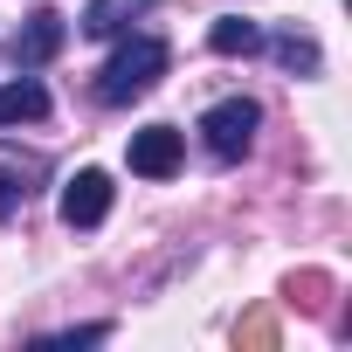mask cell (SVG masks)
<instances>
[{"label": "cell", "instance_id": "7c38bea8", "mask_svg": "<svg viewBox=\"0 0 352 352\" xmlns=\"http://www.w3.org/2000/svg\"><path fill=\"white\" fill-rule=\"evenodd\" d=\"M324 290H331V276H324V270H297V276H290V297H297L304 311H318V304H324Z\"/></svg>", "mask_w": 352, "mask_h": 352}, {"label": "cell", "instance_id": "4fadbf2b", "mask_svg": "<svg viewBox=\"0 0 352 352\" xmlns=\"http://www.w3.org/2000/svg\"><path fill=\"white\" fill-rule=\"evenodd\" d=\"M97 338H104V324H83V331H56L49 345H97Z\"/></svg>", "mask_w": 352, "mask_h": 352}, {"label": "cell", "instance_id": "9c48e42d", "mask_svg": "<svg viewBox=\"0 0 352 352\" xmlns=\"http://www.w3.org/2000/svg\"><path fill=\"white\" fill-rule=\"evenodd\" d=\"M263 42H270V35H263V28H256V21H235V14H228V21H214V28H208V49H214V56H256V49H263Z\"/></svg>", "mask_w": 352, "mask_h": 352}, {"label": "cell", "instance_id": "277c9868", "mask_svg": "<svg viewBox=\"0 0 352 352\" xmlns=\"http://www.w3.org/2000/svg\"><path fill=\"white\" fill-rule=\"evenodd\" d=\"M49 180V166L35 159V152H14V145H0V221L8 214H21L28 208V194Z\"/></svg>", "mask_w": 352, "mask_h": 352}, {"label": "cell", "instance_id": "3957f363", "mask_svg": "<svg viewBox=\"0 0 352 352\" xmlns=\"http://www.w3.org/2000/svg\"><path fill=\"white\" fill-rule=\"evenodd\" d=\"M104 214H111V173L104 166H83L76 180L63 187V221L69 228H97Z\"/></svg>", "mask_w": 352, "mask_h": 352}, {"label": "cell", "instance_id": "8fae6325", "mask_svg": "<svg viewBox=\"0 0 352 352\" xmlns=\"http://www.w3.org/2000/svg\"><path fill=\"white\" fill-rule=\"evenodd\" d=\"M235 345H249V352H270V345H276V318H270V311H249V318L235 324Z\"/></svg>", "mask_w": 352, "mask_h": 352}, {"label": "cell", "instance_id": "7a4b0ae2", "mask_svg": "<svg viewBox=\"0 0 352 352\" xmlns=\"http://www.w3.org/2000/svg\"><path fill=\"white\" fill-rule=\"evenodd\" d=\"M256 124H263V104H256V97H221V104L201 118V138H208L214 159H242V152L256 145Z\"/></svg>", "mask_w": 352, "mask_h": 352}, {"label": "cell", "instance_id": "6da1fadb", "mask_svg": "<svg viewBox=\"0 0 352 352\" xmlns=\"http://www.w3.org/2000/svg\"><path fill=\"white\" fill-rule=\"evenodd\" d=\"M166 76V42L159 35H131L104 69H97V104H131Z\"/></svg>", "mask_w": 352, "mask_h": 352}, {"label": "cell", "instance_id": "ba28073f", "mask_svg": "<svg viewBox=\"0 0 352 352\" xmlns=\"http://www.w3.org/2000/svg\"><path fill=\"white\" fill-rule=\"evenodd\" d=\"M145 8H152V0H90V8H83V35L111 42V35H124L131 14H145Z\"/></svg>", "mask_w": 352, "mask_h": 352}, {"label": "cell", "instance_id": "30bf717a", "mask_svg": "<svg viewBox=\"0 0 352 352\" xmlns=\"http://www.w3.org/2000/svg\"><path fill=\"white\" fill-rule=\"evenodd\" d=\"M276 63H283L290 76H318V63H324V56H318V42H311V35H276Z\"/></svg>", "mask_w": 352, "mask_h": 352}, {"label": "cell", "instance_id": "5b68a950", "mask_svg": "<svg viewBox=\"0 0 352 352\" xmlns=\"http://www.w3.org/2000/svg\"><path fill=\"white\" fill-rule=\"evenodd\" d=\"M131 173H145V180H173V173H180V131H173V124L131 131Z\"/></svg>", "mask_w": 352, "mask_h": 352}, {"label": "cell", "instance_id": "52a82bcc", "mask_svg": "<svg viewBox=\"0 0 352 352\" xmlns=\"http://www.w3.org/2000/svg\"><path fill=\"white\" fill-rule=\"evenodd\" d=\"M35 118H49V90L35 76L0 83V124H35Z\"/></svg>", "mask_w": 352, "mask_h": 352}, {"label": "cell", "instance_id": "8992f818", "mask_svg": "<svg viewBox=\"0 0 352 352\" xmlns=\"http://www.w3.org/2000/svg\"><path fill=\"white\" fill-rule=\"evenodd\" d=\"M63 35H69V28H63V14H56V8H42V14H28V21H21V35H14L8 49H14V63H21V69H42V63L63 49Z\"/></svg>", "mask_w": 352, "mask_h": 352}]
</instances>
